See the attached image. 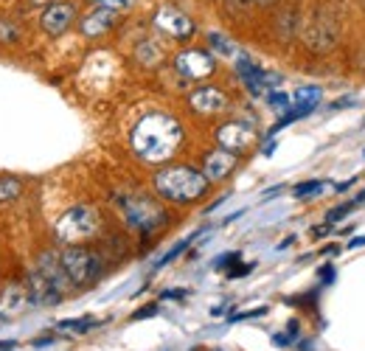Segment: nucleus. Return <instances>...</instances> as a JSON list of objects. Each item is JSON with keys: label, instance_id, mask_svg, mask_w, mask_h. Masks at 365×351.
I'll use <instances>...</instances> for the list:
<instances>
[{"label": "nucleus", "instance_id": "f257e3e1", "mask_svg": "<svg viewBox=\"0 0 365 351\" xmlns=\"http://www.w3.org/2000/svg\"><path fill=\"white\" fill-rule=\"evenodd\" d=\"M182 143V124L163 110L146 113L130 132V146L143 163L160 166L175 158Z\"/></svg>", "mask_w": 365, "mask_h": 351}, {"label": "nucleus", "instance_id": "f03ea898", "mask_svg": "<svg viewBox=\"0 0 365 351\" xmlns=\"http://www.w3.org/2000/svg\"><path fill=\"white\" fill-rule=\"evenodd\" d=\"M152 185L163 200L178 203V205H188V203H197L200 197H205L211 183L194 166H166V169L155 172Z\"/></svg>", "mask_w": 365, "mask_h": 351}, {"label": "nucleus", "instance_id": "7ed1b4c3", "mask_svg": "<svg viewBox=\"0 0 365 351\" xmlns=\"http://www.w3.org/2000/svg\"><path fill=\"white\" fill-rule=\"evenodd\" d=\"M115 205H118V211L124 214V222L138 230V233H143V236H149L152 230H158V228H163L166 225V211L155 203V200H149V197H143V194H121V197H115Z\"/></svg>", "mask_w": 365, "mask_h": 351}, {"label": "nucleus", "instance_id": "20e7f679", "mask_svg": "<svg viewBox=\"0 0 365 351\" xmlns=\"http://www.w3.org/2000/svg\"><path fill=\"white\" fill-rule=\"evenodd\" d=\"M59 262H62V270H65L71 287H91L104 273L101 259L88 248H65L59 253Z\"/></svg>", "mask_w": 365, "mask_h": 351}, {"label": "nucleus", "instance_id": "39448f33", "mask_svg": "<svg viewBox=\"0 0 365 351\" xmlns=\"http://www.w3.org/2000/svg\"><path fill=\"white\" fill-rule=\"evenodd\" d=\"M96 233H98V211L93 205H73L56 222V236L68 245L91 239Z\"/></svg>", "mask_w": 365, "mask_h": 351}, {"label": "nucleus", "instance_id": "423d86ee", "mask_svg": "<svg viewBox=\"0 0 365 351\" xmlns=\"http://www.w3.org/2000/svg\"><path fill=\"white\" fill-rule=\"evenodd\" d=\"M175 68H178V73L185 76V79H205V76H211L217 71V62H214V56L208 51L188 48V51L178 54Z\"/></svg>", "mask_w": 365, "mask_h": 351}, {"label": "nucleus", "instance_id": "0eeeda50", "mask_svg": "<svg viewBox=\"0 0 365 351\" xmlns=\"http://www.w3.org/2000/svg\"><path fill=\"white\" fill-rule=\"evenodd\" d=\"M26 292H29V301L31 307H56L62 301V292L48 281L40 270H31L29 278H26Z\"/></svg>", "mask_w": 365, "mask_h": 351}, {"label": "nucleus", "instance_id": "6e6552de", "mask_svg": "<svg viewBox=\"0 0 365 351\" xmlns=\"http://www.w3.org/2000/svg\"><path fill=\"white\" fill-rule=\"evenodd\" d=\"M155 23H158L160 31H166V34L175 37V40H188V37L194 34V29H197L188 14H182L180 9H172V6L160 9L158 17H155Z\"/></svg>", "mask_w": 365, "mask_h": 351}, {"label": "nucleus", "instance_id": "1a4fd4ad", "mask_svg": "<svg viewBox=\"0 0 365 351\" xmlns=\"http://www.w3.org/2000/svg\"><path fill=\"white\" fill-rule=\"evenodd\" d=\"M188 107L200 116H217L228 107V96L220 88L208 85V88H197L191 96H188Z\"/></svg>", "mask_w": 365, "mask_h": 351}, {"label": "nucleus", "instance_id": "9d476101", "mask_svg": "<svg viewBox=\"0 0 365 351\" xmlns=\"http://www.w3.org/2000/svg\"><path fill=\"white\" fill-rule=\"evenodd\" d=\"M76 23V6L73 3H51L43 11V29L51 37L65 34Z\"/></svg>", "mask_w": 365, "mask_h": 351}, {"label": "nucleus", "instance_id": "9b49d317", "mask_svg": "<svg viewBox=\"0 0 365 351\" xmlns=\"http://www.w3.org/2000/svg\"><path fill=\"white\" fill-rule=\"evenodd\" d=\"M236 163H239L236 152L220 146V149H214V152H208L202 158V175L208 177V183H220V180H225L236 169Z\"/></svg>", "mask_w": 365, "mask_h": 351}, {"label": "nucleus", "instance_id": "f8f14e48", "mask_svg": "<svg viewBox=\"0 0 365 351\" xmlns=\"http://www.w3.org/2000/svg\"><path fill=\"white\" fill-rule=\"evenodd\" d=\"M217 143L222 149H230V152H239V149H247L253 143V130L242 121H230L225 127L217 130Z\"/></svg>", "mask_w": 365, "mask_h": 351}, {"label": "nucleus", "instance_id": "ddd939ff", "mask_svg": "<svg viewBox=\"0 0 365 351\" xmlns=\"http://www.w3.org/2000/svg\"><path fill=\"white\" fill-rule=\"evenodd\" d=\"M29 307H31V301H29L26 287L9 284V287L0 292V323L9 320V317H14V315H20L23 309H29Z\"/></svg>", "mask_w": 365, "mask_h": 351}, {"label": "nucleus", "instance_id": "4468645a", "mask_svg": "<svg viewBox=\"0 0 365 351\" xmlns=\"http://www.w3.org/2000/svg\"><path fill=\"white\" fill-rule=\"evenodd\" d=\"M115 14L118 11H113V9H93L88 17H82V23H79V29H82V34L85 37H101V34H107L113 26H115Z\"/></svg>", "mask_w": 365, "mask_h": 351}, {"label": "nucleus", "instance_id": "2eb2a0df", "mask_svg": "<svg viewBox=\"0 0 365 351\" xmlns=\"http://www.w3.org/2000/svg\"><path fill=\"white\" fill-rule=\"evenodd\" d=\"M37 270L46 275L48 281H51L59 292H68L71 281H68V275H65L62 262H59V256H56V253H43V256H40V264H37Z\"/></svg>", "mask_w": 365, "mask_h": 351}, {"label": "nucleus", "instance_id": "dca6fc26", "mask_svg": "<svg viewBox=\"0 0 365 351\" xmlns=\"http://www.w3.org/2000/svg\"><path fill=\"white\" fill-rule=\"evenodd\" d=\"M320 98H323V88H318V85H304V88H298L292 93V104H295V107H304V110H309V113H315Z\"/></svg>", "mask_w": 365, "mask_h": 351}, {"label": "nucleus", "instance_id": "f3484780", "mask_svg": "<svg viewBox=\"0 0 365 351\" xmlns=\"http://www.w3.org/2000/svg\"><path fill=\"white\" fill-rule=\"evenodd\" d=\"M104 320H96V317H76V320H62L59 329L65 332H76V335H88L93 329H98Z\"/></svg>", "mask_w": 365, "mask_h": 351}, {"label": "nucleus", "instance_id": "a211bd4d", "mask_svg": "<svg viewBox=\"0 0 365 351\" xmlns=\"http://www.w3.org/2000/svg\"><path fill=\"white\" fill-rule=\"evenodd\" d=\"M298 335H301V323H298V320H289L287 332H275L273 335V346H278V349H289V346H295Z\"/></svg>", "mask_w": 365, "mask_h": 351}, {"label": "nucleus", "instance_id": "6ab92c4d", "mask_svg": "<svg viewBox=\"0 0 365 351\" xmlns=\"http://www.w3.org/2000/svg\"><path fill=\"white\" fill-rule=\"evenodd\" d=\"M208 45L220 54V56H236V43L225 37V34H220V31H211L208 34Z\"/></svg>", "mask_w": 365, "mask_h": 351}, {"label": "nucleus", "instance_id": "aec40b11", "mask_svg": "<svg viewBox=\"0 0 365 351\" xmlns=\"http://www.w3.org/2000/svg\"><path fill=\"white\" fill-rule=\"evenodd\" d=\"M23 191V183L17 177H0V203H11L17 200Z\"/></svg>", "mask_w": 365, "mask_h": 351}, {"label": "nucleus", "instance_id": "412c9836", "mask_svg": "<svg viewBox=\"0 0 365 351\" xmlns=\"http://www.w3.org/2000/svg\"><path fill=\"white\" fill-rule=\"evenodd\" d=\"M326 188V180H307V183H298L292 188V197L295 200H307V197H318L320 191Z\"/></svg>", "mask_w": 365, "mask_h": 351}, {"label": "nucleus", "instance_id": "4be33fe9", "mask_svg": "<svg viewBox=\"0 0 365 351\" xmlns=\"http://www.w3.org/2000/svg\"><path fill=\"white\" fill-rule=\"evenodd\" d=\"M194 236H197V233H194ZM194 236H185L182 242H178V245H175V248H172L169 253H163V256H160V259L155 262V267H152V270H160V267H166V264H172V262H175L178 256H182V253H185V248L191 245V239H194Z\"/></svg>", "mask_w": 365, "mask_h": 351}, {"label": "nucleus", "instance_id": "5701e85b", "mask_svg": "<svg viewBox=\"0 0 365 351\" xmlns=\"http://www.w3.org/2000/svg\"><path fill=\"white\" fill-rule=\"evenodd\" d=\"M267 104H270L273 110L287 113V110H289V104H292V96H289V93H284V90H270V93H267Z\"/></svg>", "mask_w": 365, "mask_h": 351}, {"label": "nucleus", "instance_id": "b1692460", "mask_svg": "<svg viewBox=\"0 0 365 351\" xmlns=\"http://www.w3.org/2000/svg\"><path fill=\"white\" fill-rule=\"evenodd\" d=\"M351 211H354V200H351V203H343V205H337V208H331V211L326 214V222H329V228H331V225H337L340 220H346Z\"/></svg>", "mask_w": 365, "mask_h": 351}, {"label": "nucleus", "instance_id": "393cba45", "mask_svg": "<svg viewBox=\"0 0 365 351\" xmlns=\"http://www.w3.org/2000/svg\"><path fill=\"white\" fill-rule=\"evenodd\" d=\"M270 307H256V309H245V312H236V315H230L228 320L230 323H239V320H253V317H262V315H267Z\"/></svg>", "mask_w": 365, "mask_h": 351}, {"label": "nucleus", "instance_id": "a878e982", "mask_svg": "<svg viewBox=\"0 0 365 351\" xmlns=\"http://www.w3.org/2000/svg\"><path fill=\"white\" fill-rule=\"evenodd\" d=\"M239 259H242V253H239V250H233V253H225V256L214 259V267H217V270H230Z\"/></svg>", "mask_w": 365, "mask_h": 351}, {"label": "nucleus", "instance_id": "bb28decb", "mask_svg": "<svg viewBox=\"0 0 365 351\" xmlns=\"http://www.w3.org/2000/svg\"><path fill=\"white\" fill-rule=\"evenodd\" d=\"M253 267H256L253 262H247V264H233V267H230L225 275H228L230 281H233V278H245V275H250V270H253Z\"/></svg>", "mask_w": 365, "mask_h": 351}, {"label": "nucleus", "instance_id": "cd10ccee", "mask_svg": "<svg viewBox=\"0 0 365 351\" xmlns=\"http://www.w3.org/2000/svg\"><path fill=\"white\" fill-rule=\"evenodd\" d=\"M320 284H334V278H337V270H334V264H323L318 273Z\"/></svg>", "mask_w": 365, "mask_h": 351}, {"label": "nucleus", "instance_id": "c85d7f7f", "mask_svg": "<svg viewBox=\"0 0 365 351\" xmlns=\"http://www.w3.org/2000/svg\"><path fill=\"white\" fill-rule=\"evenodd\" d=\"M98 3H101L104 9H113V11H127L135 0H98Z\"/></svg>", "mask_w": 365, "mask_h": 351}, {"label": "nucleus", "instance_id": "c756f323", "mask_svg": "<svg viewBox=\"0 0 365 351\" xmlns=\"http://www.w3.org/2000/svg\"><path fill=\"white\" fill-rule=\"evenodd\" d=\"M158 304H146V307H140L135 312V315H133V320H143V317H155V315H158Z\"/></svg>", "mask_w": 365, "mask_h": 351}, {"label": "nucleus", "instance_id": "7c9ffc66", "mask_svg": "<svg viewBox=\"0 0 365 351\" xmlns=\"http://www.w3.org/2000/svg\"><path fill=\"white\" fill-rule=\"evenodd\" d=\"M160 298L163 301H182V298H188V290H163Z\"/></svg>", "mask_w": 365, "mask_h": 351}, {"label": "nucleus", "instance_id": "2f4dec72", "mask_svg": "<svg viewBox=\"0 0 365 351\" xmlns=\"http://www.w3.org/2000/svg\"><path fill=\"white\" fill-rule=\"evenodd\" d=\"M357 104V96H343L337 101H331V110H343V107H354Z\"/></svg>", "mask_w": 365, "mask_h": 351}, {"label": "nucleus", "instance_id": "473e14b6", "mask_svg": "<svg viewBox=\"0 0 365 351\" xmlns=\"http://www.w3.org/2000/svg\"><path fill=\"white\" fill-rule=\"evenodd\" d=\"M56 340H59L56 335H43V337H40V340H34L31 346H34V349H43V346H51V343H56Z\"/></svg>", "mask_w": 365, "mask_h": 351}, {"label": "nucleus", "instance_id": "72a5a7b5", "mask_svg": "<svg viewBox=\"0 0 365 351\" xmlns=\"http://www.w3.org/2000/svg\"><path fill=\"white\" fill-rule=\"evenodd\" d=\"M340 250H343V248H340V245H326V248H323V250H320V253H323V256H337V253H340Z\"/></svg>", "mask_w": 365, "mask_h": 351}, {"label": "nucleus", "instance_id": "f704fd0d", "mask_svg": "<svg viewBox=\"0 0 365 351\" xmlns=\"http://www.w3.org/2000/svg\"><path fill=\"white\" fill-rule=\"evenodd\" d=\"M365 245V236H354L349 245H346V250H354V248H363Z\"/></svg>", "mask_w": 365, "mask_h": 351}, {"label": "nucleus", "instance_id": "c9c22d12", "mask_svg": "<svg viewBox=\"0 0 365 351\" xmlns=\"http://www.w3.org/2000/svg\"><path fill=\"white\" fill-rule=\"evenodd\" d=\"M354 180H357V177H349V180H343L340 185H334V191H349V188L354 185Z\"/></svg>", "mask_w": 365, "mask_h": 351}, {"label": "nucleus", "instance_id": "e433bc0d", "mask_svg": "<svg viewBox=\"0 0 365 351\" xmlns=\"http://www.w3.org/2000/svg\"><path fill=\"white\" fill-rule=\"evenodd\" d=\"M354 205H365V188H363V191H357V197H354Z\"/></svg>", "mask_w": 365, "mask_h": 351}, {"label": "nucleus", "instance_id": "4c0bfd02", "mask_svg": "<svg viewBox=\"0 0 365 351\" xmlns=\"http://www.w3.org/2000/svg\"><path fill=\"white\" fill-rule=\"evenodd\" d=\"M292 242H295V236H287V239L278 245V250H284V248H287V245H292Z\"/></svg>", "mask_w": 365, "mask_h": 351}, {"label": "nucleus", "instance_id": "58836bf2", "mask_svg": "<svg viewBox=\"0 0 365 351\" xmlns=\"http://www.w3.org/2000/svg\"><path fill=\"white\" fill-rule=\"evenodd\" d=\"M31 3H46V0H31Z\"/></svg>", "mask_w": 365, "mask_h": 351}, {"label": "nucleus", "instance_id": "ea45409f", "mask_svg": "<svg viewBox=\"0 0 365 351\" xmlns=\"http://www.w3.org/2000/svg\"><path fill=\"white\" fill-rule=\"evenodd\" d=\"M264 3H270V0H264Z\"/></svg>", "mask_w": 365, "mask_h": 351}, {"label": "nucleus", "instance_id": "a19ab883", "mask_svg": "<svg viewBox=\"0 0 365 351\" xmlns=\"http://www.w3.org/2000/svg\"><path fill=\"white\" fill-rule=\"evenodd\" d=\"M363 155H365V152H363Z\"/></svg>", "mask_w": 365, "mask_h": 351}]
</instances>
